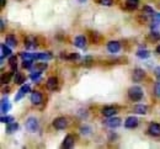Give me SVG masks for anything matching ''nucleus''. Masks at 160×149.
<instances>
[{
	"label": "nucleus",
	"mask_w": 160,
	"mask_h": 149,
	"mask_svg": "<svg viewBox=\"0 0 160 149\" xmlns=\"http://www.w3.org/2000/svg\"><path fill=\"white\" fill-rule=\"evenodd\" d=\"M128 97L131 101H133V102H138V101L143 99V89L138 85L131 86L128 90Z\"/></svg>",
	"instance_id": "nucleus-1"
},
{
	"label": "nucleus",
	"mask_w": 160,
	"mask_h": 149,
	"mask_svg": "<svg viewBox=\"0 0 160 149\" xmlns=\"http://www.w3.org/2000/svg\"><path fill=\"white\" fill-rule=\"evenodd\" d=\"M25 126H26V129L28 131V132L35 133L38 129V120L36 117H28L26 120Z\"/></svg>",
	"instance_id": "nucleus-2"
},
{
	"label": "nucleus",
	"mask_w": 160,
	"mask_h": 149,
	"mask_svg": "<svg viewBox=\"0 0 160 149\" xmlns=\"http://www.w3.org/2000/svg\"><path fill=\"white\" fill-rule=\"evenodd\" d=\"M144 76H145V71L143 69H140V68H135L133 70V74H132V79L134 83H139L144 79Z\"/></svg>",
	"instance_id": "nucleus-3"
},
{
	"label": "nucleus",
	"mask_w": 160,
	"mask_h": 149,
	"mask_svg": "<svg viewBox=\"0 0 160 149\" xmlns=\"http://www.w3.org/2000/svg\"><path fill=\"white\" fill-rule=\"evenodd\" d=\"M68 124V120L66 117H57L54 121H53V127L56 129H63L66 128Z\"/></svg>",
	"instance_id": "nucleus-4"
},
{
	"label": "nucleus",
	"mask_w": 160,
	"mask_h": 149,
	"mask_svg": "<svg viewBox=\"0 0 160 149\" xmlns=\"http://www.w3.org/2000/svg\"><path fill=\"white\" fill-rule=\"evenodd\" d=\"M138 118L137 117H134V116H129L126 121H124V127L126 128H135L138 126Z\"/></svg>",
	"instance_id": "nucleus-5"
},
{
	"label": "nucleus",
	"mask_w": 160,
	"mask_h": 149,
	"mask_svg": "<svg viewBox=\"0 0 160 149\" xmlns=\"http://www.w3.org/2000/svg\"><path fill=\"white\" fill-rule=\"evenodd\" d=\"M106 124L110 128H117L121 126V118L118 117H109V120L106 121Z\"/></svg>",
	"instance_id": "nucleus-6"
},
{
	"label": "nucleus",
	"mask_w": 160,
	"mask_h": 149,
	"mask_svg": "<svg viewBox=\"0 0 160 149\" xmlns=\"http://www.w3.org/2000/svg\"><path fill=\"white\" fill-rule=\"evenodd\" d=\"M148 132H149V134L154 136V137H158L160 136V124L158 123H150L149 124V128H148Z\"/></svg>",
	"instance_id": "nucleus-7"
},
{
	"label": "nucleus",
	"mask_w": 160,
	"mask_h": 149,
	"mask_svg": "<svg viewBox=\"0 0 160 149\" xmlns=\"http://www.w3.org/2000/svg\"><path fill=\"white\" fill-rule=\"evenodd\" d=\"M43 101V96L42 94H41L39 91H35L32 95H31V102L33 105H41Z\"/></svg>",
	"instance_id": "nucleus-8"
},
{
	"label": "nucleus",
	"mask_w": 160,
	"mask_h": 149,
	"mask_svg": "<svg viewBox=\"0 0 160 149\" xmlns=\"http://www.w3.org/2000/svg\"><path fill=\"white\" fill-rule=\"evenodd\" d=\"M107 49L110 53H117L121 49V44L117 41H111V42L107 43Z\"/></svg>",
	"instance_id": "nucleus-9"
},
{
	"label": "nucleus",
	"mask_w": 160,
	"mask_h": 149,
	"mask_svg": "<svg viewBox=\"0 0 160 149\" xmlns=\"http://www.w3.org/2000/svg\"><path fill=\"white\" fill-rule=\"evenodd\" d=\"M25 47L27 49H35L37 47V42L32 36H28V37L25 38Z\"/></svg>",
	"instance_id": "nucleus-10"
},
{
	"label": "nucleus",
	"mask_w": 160,
	"mask_h": 149,
	"mask_svg": "<svg viewBox=\"0 0 160 149\" xmlns=\"http://www.w3.org/2000/svg\"><path fill=\"white\" fill-rule=\"evenodd\" d=\"M30 91V85H22L21 88H20V90L17 91V95L15 96V101H19V100H21L25 95L27 94Z\"/></svg>",
	"instance_id": "nucleus-11"
},
{
	"label": "nucleus",
	"mask_w": 160,
	"mask_h": 149,
	"mask_svg": "<svg viewBox=\"0 0 160 149\" xmlns=\"http://www.w3.org/2000/svg\"><path fill=\"white\" fill-rule=\"evenodd\" d=\"M46 85H47V89H48V90H56L57 86H58V79L56 76H51V78H48V80H47Z\"/></svg>",
	"instance_id": "nucleus-12"
},
{
	"label": "nucleus",
	"mask_w": 160,
	"mask_h": 149,
	"mask_svg": "<svg viewBox=\"0 0 160 149\" xmlns=\"http://www.w3.org/2000/svg\"><path fill=\"white\" fill-rule=\"evenodd\" d=\"M101 112H102V115H104L105 117H112V116H115V114L117 112V110L115 109L113 106H105Z\"/></svg>",
	"instance_id": "nucleus-13"
},
{
	"label": "nucleus",
	"mask_w": 160,
	"mask_h": 149,
	"mask_svg": "<svg viewBox=\"0 0 160 149\" xmlns=\"http://www.w3.org/2000/svg\"><path fill=\"white\" fill-rule=\"evenodd\" d=\"M74 142H75V138L72 136V134H68L66 138H64V141H63V144H62V147L63 148H72L73 145H74Z\"/></svg>",
	"instance_id": "nucleus-14"
},
{
	"label": "nucleus",
	"mask_w": 160,
	"mask_h": 149,
	"mask_svg": "<svg viewBox=\"0 0 160 149\" xmlns=\"http://www.w3.org/2000/svg\"><path fill=\"white\" fill-rule=\"evenodd\" d=\"M74 44H75V47H78V48H84L86 46L85 36H76L75 40H74Z\"/></svg>",
	"instance_id": "nucleus-15"
},
{
	"label": "nucleus",
	"mask_w": 160,
	"mask_h": 149,
	"mask_svg": "<svg viewBox=\"0 0 160 149\" xmlns=\"http://www.w3.org/2000/svg\"><path fill=\"white\" fill-rule=\"evenodd\" d=\"M10 107H11V105H10V102H9L8 97H3V100H1V114L5 115L6 112H9Z\"/></svg>",
	"instance_id": "nucleus-16"
},
{
	"label": "nucleus",
	"mask_w": 160,
	"mask_h": 149,
	"mask_svg": "<svg viewBox=\"0 0 160 149\" xmlns=\"http://www.w3.org/2000/svg\"><path fill=\"white\" fill-rule=\"evenodd\" d=\"M36 59H39V61H51L52 59V54L49 52H42V53H37L36 54Z\"/></svg>",
	"instance_id": "nucleus-17"
},
{
	"label": "nucleus",
	"mask_w": 160,
	"mask_h": 149,
	"mask_svg": "<svg viewBox=\"0 0 160 149\" xmlns=\"http://www.w3.org/2000/svg\"><path fill=\"white\" fill-rule=\"evenodd\" d=\"M5 43H6L9 47H16L17 41H16L14 35H8L6 37H5Z\"/></svg>",
	"instance_id": "nucleus-18"
},
{
	"label": "nucleus",
	"mask_w": 160,
	"mask_h": 149,
	"mask_svg": "<svg viewBox=\"0 0 160 149\" xmlns=\"http://www.w3.org/2000/svg\"><path fill=\"white\" fill-rule=\"evenodd\" d=\"M14 81L16 83L17 85H22L25 83V76H23L22 73L20 71H15V75H14Z\"/></svg>",
	"instance_id": "nucleus-19"
},
{
	"label": "nucleus",
	"mask_w": 160,
	"mask_h": 149,
	"mask_svg": "<svg viewBox=\"0 0 160 149\" xmlns=\"http://www.w3.org/2000/svg\"><path fill=\"white\" fill-rule=\"evenodd\" d=\"M133 111L135 112V114H138V115H145L148 112V107L145 105H135Z\"/></svg>",
	"instance_id": "nucleus-20"
},
{
	"label": "nucleus",
	"mask_w": 160,
	"mask_h": 149,
	"mask_svg": "<svg viewBox=\"0 0 160 149\" xmlns=\"http://www.w3.org/2000/svg\"><path fill=\"white\" fill-rule=\"evenodd\" d=\"M19 129V123L17 122H10V123H8V126H6V132L8 133H14V132H16V131Z\"/></svg>",
	"instance_id": "nucleus-21"
},
{
	"label": "nucleus",
	"mask_w": 160,
	"mask_h": 149,
	"mask_svg": "<svg viewBox=\"0 0 160 149\" xmlns=\"http://www.w3.org/2000/svg\"><path fill=\"white\" fill-rule=\"evenodd\" d=\"M11 56V49L6 43L1 44V59H4V57H10Z\"/></svg>",
	"instance_id": "nucleus-22"
},
{
	"label": "nucleus",
	"mask_w": 160,
	"mask_h": 149,
	"mask_svg": "<svg viewBox=\"0 0 160 149\" xmlns=\"http://www.w3.org/2000/svg\"><path fill=\"white\" fill-rule=\"evenodd\" d=\"M9 65H10V68H11V71H16V67H17V58L16 56H10L9 58Z\"/></svg>",
	"instance_id": "nucleus-23"
},
{
	"label": "nucleus",
	"mask_w": 160,
	"mask_h": 149,
	"mask_svg": "<svg viewBox=\"0 0 160 149\" xmlns=\"http://www.w3.org/2000/svg\"><path fill=\"white\" fill-rule=\"evenodd\" d=\"M138 4H139V0H127L126 1V6L129 10H134L138 8Z\"/></svg>",
	"instance_id": "nucleus-24"
},
{
	"label": "nucleus",
	"mask_w": 160,
	"mask_h": 149,
	"mask_svg": "<svg viewBox=\"0 0 160 149\" xmlns=\"http://www.w3.org/2000/svg\"><path fill=\"white\" fill-rule=\"evenodd\" d=\"M137 56L139 58H142V59H147L148 57L150 56V53H149V51H147V49H139L137 52Z\"/></svg>",
	"instance_id": "nucleus-25"
},
{
	"label": "nucleus",
	"mask_w": 160,
	"mask_h": 149,
	"mask_svg": "<svg viewBox=\"0 0 160 149\" xmlns=\"http://www.w3.org/2000/svg\"><path fill=\"white\" fill-rule=\"evenodd\" d=\"M41 74H42V71H41V70L33 71V73H31V75H30V78H31L33 81H38L39 78H41Z\"/></svg>",
	"instance_id": "nucleus-26"
},
{
	"label": "nucleus",
	"mask_w": 160,
	"mask_h": 149,
	"mask_svg": "<svg viewBox=\"0 0 160 149\" xmlns=\"http://www.w3.org/2000/svg\"><path fill=\"white\" fill-rule=\"evenodd\" d=\"M32 65H33V59H23V62H22L23 68L30 69V68H32Z\"/></svg>",
	"instance_id": "nucleus-27"
},
{
	"label": "nucleus",
	"mask_w": 160,
	"mask_h": 149,
	"mask_svg": "<svg viewBox=\"0 0 160 149\" xmlns=\"http://www.w3.org/2000/svg\"><path fill=\"white\" fill-rule=\"evenodd\" d=\"M149 40L150 41H154V42H156V41L160 40V35L156 32V31H153L149 33Z\"/></svg>",
	"instance_id": "nucleus-28"
},
{
	"label": "nucleus",
	"mask_w": 160,
	"mask_h": 149,
	"mask_svg": "<svg viewBox=\"0 0 160 149\" xmlns=\"http://www.w3.org/2000/svg\"><path fill=\"white\" fill-rule=\"evenodd\" d=\"M14 74V71L13 73H10V74H8V75H5V74H3L1 75V83L3 84H8V83L10 81V78H11V75Z\"/></svg>",
	"instance_id": "nucleus-29"
},
{
	"label": "nucleus",
	"mask_w": 160,
	"mask_h": 149,
	"mask_svg": "<svg viewBox=\"0 0 160 149\" xmlns=\"http://www.w3.org/2000/svg\"><path fill=\"white\" fill-rule=\"evenodd\" d=\"M0 121H1V123H10L14 121V117L13 116H3L0 118Z\"/></svg>",
	"instance_id": "nucleus-30"
},
{
	"label": "nucleus",
	"mask_w": 160,
	"mask_h": 149,
	"mask_svg": "<svg viewBox=\"0 0 160 149\" xmlns=\"http://www.w3.org/2000/svg\"><path fill=\"white\" fill-rule=\"evenodd\" d=\"M21 57L23 59H36V54H31V53H26V52H22Z\"/></svg>",
	"instance_id": "nucleus-31"
},
{
	"label": "nucleus",
	"mask_w": 160,
	"mask_h": 149,
	"mask_svg": "<svg viewBox=\"0 0 160 149\" xmlns=\"http://www.w3.org/2000/svg\"><path fill=\"white\" fill-rule=\"evenodd\" d=\"M80 132H81L82 134H90V132H91V128L89 127V126H81V128H80Z\"/></svg>",
	"instance_id": "nucleus-32"
},
{
	"label": "nucleus",
	"mask_w": 160,
	"mask_h": 149,
	"mask_svg": "<svg viewBox=\"0 0 160 149\" xmlns=\"http://www.w3.org/2000/svg\"><path fill=\"white\" fill-rule=\"evenodd\" d=\"M99 3L104 5V6H111L113 4V0H99Z\"/></svg>",
	"instance_id": "nucleus-33"
},
{
	"label": "nucleus",
	"mask_w": 160,
	"mask_h": 149,
	"mask_svg": "<svg viewBox=\"0 0 160 149\" xmlns=\"http://www.w3.org/2000/svg\"><path fill=\"white\" fill-rule=\"evenodd\" d=\"M154 93H155L156 96L160 97V79H159V81H156L155 86H154Z\"/></svg>",
	"instance_id": "nucleus-34"
},
{
	"label": "nucleus",
	"mask_w": 160,
	"mask_h": 149,
	"mask_svg": "<svg viewBox=\"0 0 160 149\" xmlns=\"http://www.w3.org/2000/svg\"><path fill=\"white\" fill-rule=\"evenodd\" d=\"M80 56H79V53H72V54H69L67 57V59H69V61H76V59H79Z\"/></svg>",
	"instance_id": "nucleus-35"
},
{
	"label": "nucleus",
	"mask_w": 160,
	"mask_h": 149,
	"mask_svg": "<svg viewBox=\"0 0 160 149\" xmlns=\"http://www.w3.org/2000/svg\"><path fill=\"white\" fill-rule=\"evenodd\" d=\"M143 13H144V14H148V15H153V14H154V10H153L150 6L145 5V6L143 8Z\"/></svg>",
	"instance_id": "nucleus-36"
},
{
	"label": "nucleus",
	"mask_w": 160,
	"mask_h": 149,
	"mask_svg": "<svg viewBox=\"0 0 160 149\" xmlns=\"http://www.w3.org/2000/svg\"><path fill=\"white\" fill-rule=\"evenodd\" d=\"M152 16H153V21L154 22H155V23H160V14L154 13Z\"/></svg>",
	"instance_id": "nucleus-37"
},
{
	"label": "nucleus",
	"mask_w": 160,
	"mask_h": 149,
	"mask_svg": "<svg viewBox=\"0 0 160 149\" xmlns=\"http://www.w3.org/2000/svg\"><path fill=\"white\" fill-rule=\"evenodd\" d=\"M38 70H41V71H43L46 68H47V63H41V64H37V67H36Z\"/></svg>",
	"instance_id": "nucleus-38"
},
{
	"label": "nucleus",
	"mask_w": 160,
	"mask_h": 149,
	"mask_svg": "<svg viewBox=\"0 0 160 149\" xmlns=\"http://www.w3.org/2000/svg\"><path fill=\"white\" fill-rule=\"evenodd\" d=\"M91 63H92V58H91V57H85V58H84V64L90 65Z\"/></svg>",
	"instance_id": "nucleus-39"
},
{
	"label": "nucleus",
	"mask_w": 160,
	"mask_h": 149,
	"mask_svg": "<svg viewBox=\"0 0 160 149\" xmlns=\"http://www.w3.org/2000/svg\"><path fill=\"white\" fill-rule=\"evenodd\" d=\"M154 73H155L156 78H158V79H160V67H156L155 69H154Z\"/></svg>",
	"instance_id": "nucleus-40"
},
{
	"label": "nucleus",
	"mask_w": 160,
	"mask_h": 149,
	"mask_svg": "<svg viewBox=\"0 0 160 149\" xmlns=\"http://www.w3.org/2000/svg\"><path fill=\"white\" fill-rule=\"evenodd\" d=\"M156 53H159V54H160V46L156 47Z\"/></svg>",
	"instance_id": "nucleus-41"
},
{
	"label": "nucleus",
	"mask_w": 160,
	"mask_h": 149,
	"mask_svg": "<svg viewBox=\"0 0 160 149\" xmlns=\"http://www.w3.org/2000/svg\"><path fill=\"white\" fill-rule=\"evenodd\" d=\"M5 5V0H1V6H4Z\"/></svg>",
	"instance_id": "nucleus-42"
},
{
	"label": "nucleus",
	"mask_w": 160,
	"mask_h": 149,
	"mask_svg": "<svg viewBox=\"0 0 160 149\" xmlns=\"http://www.w3.org/2000/svg\"><path fill=\"white\" fill-rule=\"evenodd\" d=\"M78 1H79V3H85L86 0H78Z\"/></svg>",
	"instance_id": "nucleus-43"
}]
</instances>
